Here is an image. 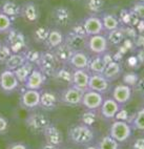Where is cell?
I'll list each match as a JSON object with an SVG mask.
<instances>
[{
	"label": "cell",
	"mask_w": 144,
	"mask_h": 149,
	"mask_svg": "<svg viewBox=\"0 0 144 149\" xmlns=\"http://www.w3.org/2000/svg\"><path fill=\"white\" fill-rule=\"evenodd\" d=\"M108 42L105 35H95L87 37L86 41V49L93 55H103L108 51Z\"/></svg>",
	"instance_id": "cell-6"
},
{
	"label": "cell",
	"mask_w": 144,
	"mask_h": 149,
	"mask_svg": "<svg viewBox=\"0 0 144 149\" xmlns=\"http://www.w3.org/2000/svg\"><path fill=\"white\" fill-rule=\"evenodd\" d=\"M6 149H29L25 144L21 143V142H16V143H12L11 145H8Z\"/></svg>",
	"instance_id": "cell-48"
},
{
	"label": "cell",
	"mask_w": 144,
	"mask_h": 149,
	"mask_svg": "<svg viewBox=\"0 0 144 149\" xmlns=\"http://www.w3.org/2000/svg\"><path fill=\"white\" fill-rule=\"evenodd\" d=\"M46 77L39 68L35 67L33 72L29 76L27 81L24 82V88L25 89H33V91H40L45 83Z\"/></svg>",
	"instance_id": "cell-14"
},
{
	"label": "cell",
	"mask_w": 144,
	"mask_h": 149,
	"mask_svg": "<svg viewBox=\"0 0 144 149\" xmlns=\"http://www.w3.org/2000/svg\"><path fill=\"white\" fill-rule=\"evenodd\" d=\"M86 41H87V38L79 36V35L75 34L72 31H69L64 36V42L75 52L84 51L86 48Z\"/></svg>",
	"instance_id": "cell-21"
},
{
	"label": "cell",
	"mask_w": 144,
	"mask_h": 149,
	"mask_svg": "<svg viewBox=\"0 0 144 149\" xmlns=\"http://www.w3.org/2000/svg\"><path fill=\"white\" fill-rule=\"evenodd\" d=\"M0 12L6 16H8L10 18L12 17H17L20 16V12H21V6L17 4L14 1H6L1 6Z\"/></svg>",
	"instance_id": "cell-32"
},
{
	"label": "cell",
	"mask_w": 144,
	"mask_h": 149,
	"mask_svg": "<svg viewBox=\"0 0 144 149\" xmlns=\"http://www.w3.org/2000/svg\"><path fill=\"white\" fill-rule=\"evenodd\" d=\"M50 31L51 29L45 26H37L35 29L34 34H33V37H34L35 41L38 43H44L48 36Z\"/></svg>",
	"instance_id": "cell-37"
},
{
	"label": "cell",
	"mask_w": 144,
	"mask_h": 149,
	"mask_svg": "<svg viewBox=\"0 0 144 149\" xmlns=\"http://www.w3.org/2000/svg\"><path fill=\"white\" fill-rule=\"evenodd\" d=\"M53 53L59 64H69V60L72 58L73 54L75 53V51H73L66 43L63 42L61 45H59L58 47L53 49Z\"/></svg>",
	"instance_id": "cell-24"
},
{
	"label": "cell",
	"mask_w": 144,
	"mask_h": 149,
	"mask_svg": "<svg viewBox=\"0 0 144 149\" xmlns=\"http://www.w3.org/2000/svg\"><path fill=\"white\" fill-rule=\"evenodd\" d=\"M60 149H73L72 147H61Z\"/></svg>",
	"instance_id": "cell-53"
},
{
	"label": "cell",
	"mask_w": 144,
	"mask_h": 149,
	"mask_svg": "<svg viewBox=\"0 0 144 149\" xmlns=\"http://www.w3.org/2000/svg\"><path fill=\"white\" fill-rule=\"evenodd\" d=\"M60 148H61V146H56V145H53V144L45 143L43 144L39 149H60Z\"/></svg>",
	"instance_id": "cell-49"
},
{
	"label": "cell",
	"mask_w": 144,
	"mask_h": 149,
	"mask_svg": "<svg viewBox=\"0 0 144 149\" xmlns=\"http://www.w3.org/2000/svg\"><path fill=\"white\" fill-rule=\"evenodd\" d=\"M137 3H142V4H144V0H136Z\"/></svg>",
	"instance_id": "cell-52"
},
{
	"label": "cell",
	"mask_w": 144,
	"mask_h": 149,
	"mask_svg": "<svg viewBox=\"0 0 144 149\" xmlns=\"http://www.w3.org/2000/svg\"><path fill=\"white\" fill-rule=\"evenodd\" d=\"M110 83L102 74H91L89 82H88V89L97 91L99 93H106L110 89Z\"/></svg>",
	"instance_id": "cell-10"
},
{
	"label": "cell",
	"mask_w": 144,
	"mask_h": 149,
	"mask_svg": "<svg viewBox=\"0 0 144 149\" xmlns=\"http://www.w3.org/2000/svg\"><path fill=\"white\" fill-rule=\"evenodd\" d=\"M35 68L34 64L29 63V62H25L24 64H22L21 66H19L17 69L13 70L16 78L18 79L20 84H24V82L27 81V79L29 78V76L31 74V72H33V69Z\"/></svg>",
	"instance_id": "cell-30"
},
{
	"label": "cell",
	"mask_w": 144,
	"mask_h": 149,
	"mask_svg": "<svg viewBox=\"0 0 144 149\" xmlns=\"http://www.w3.org/2000/svg\"><path fill=\"white\" fill-rule=\"evenodd\" d=\"M23 55L25 57L27 62H29L32 64H37L39 59H40L41 53H38L34 49H27L25 52H23Z\"/></svg>",
	"instance_id": "cell-39"
},
{
	"label": "cell",
	"mask_w": 144,
	"mask_h": 149,
	"mask_svg": "<svg viewBox=\"0 0 144 149\" xmlns=\"http://www.w3.org/2000/svg\"><path fill=\"white\" fill-rule=\"evenodd\" d=\"M72 12L64 6H56L52 12V18L59 26H66L72 22Z\"/></svg>",
	"instance_id": "cell-18"
},
{
	"label": "cell",
	"mask_w": 144,
	"mask_h": 149,
	"mask_svg": "<svg viewBox=\"0 0 144 149\" xmlns=\"http://www.w3.org/2000/svg\"><path fill=\"white\" fill-rule=\"evenodd\" d=\"M83 149H98V148H97L96 145H87V146H85Z\"/></svg>",
	"instance_id": "cell-51"
},
{
	"label": "cell",
	"mask_w": 144,
	"mask_h": 149,
	"mask_svg": "<svg viewBox=\"0 0 144 149\" xmlns=\"http://www.w3.org/2000/svg\"><path fill=\"white\" fill-rule=\"evenodd\" d=\"M100 18H101L102 25H103V29L105 33L112 32L114 29H117L122 26L119 18L113 14H103Z\"/></svg>",
	"instance_id": "cell-28"
},
{
	"label": "cell",
	"mask_w": 144,
	"mask_h": 149,
	"mask_svg": "<svg viewBox=\"0 0 144 149\" xmlns=\"http://www.w3.org/2000/svg\"><path fill=\"white\" fill-rule=\"evenodd\" d=\"M12 29V18L0 12V34H6Z\"/></svg>",
	"instance_id": "cell-38"
},
{
	"label": "cell",
	"mask_w": 144,
	"mask_h": 149,
	"mask_svg": "<svg viewBox=\"0 0 144 149\" xmlns=\"http://www.w3.org/2000/svg\"><path fill=\"white\" fill-rule=\"evenodd\" d=\"M63 42L64 35L62 34L61 31L57 29H53L48 33V36L46 38L44 44H45L46 48H48V51H53L56 47H58L59 45H61Z\"/></svg>",
	"instance_id": "cell-26"
},
{
	"label": "cell",
	"mask_w": 144,
	"mask_h": 149,
	"mask_svg": "<svg viewBox=\"0 0 144 149\" xmlns=\"http://www.w3.org/2000/svg\"><path fill=\"white\" fill-rule=\"evenodd\" d=\"M131 96H133V88L124 83L117 84L112 91V98L118 104H120L121 106H124L126 103H128Z\"/></svg>",
	"instance_id": "cell-11"
},
{
	"label": "cell",
	"mask_w": 144,
	"mask_h": 149,
	"mask_svg": "<svg viewBox=\"0 0 144 149\" xmlns=\"http://www.w3.org/2000/svg\"><path fill=\"white\" fill-rule=\"evenodd\" d=\"M131 149H144V136L135 139L131 144Z\"/></svg>",
	"instance_id": "cell-46"
},
{
	"label": "cell",
	"mask_w": 144,
	"mask_h": 149,
	"mask_svg": "<svg viewBox=\"0 0 144 149\" xmlns=\"http://www.w3.org/2000/svg\"><path fill=\"white\" fill-rule=\"evenodd\" d=\"M1 44H2V43H1V40H0V45H1Z\"/></svg>",
	"instance_id": "cell-54"
},
{
	"label": "cell",
	"mask_w": 144,
	"mask_h": 149,
	"mask_svg": "<svg viewBox=\"0 0 144 149\" xmlns=\"http://www.w3.org/2000/svg\"><path fill=\"white\" fill-rule=\"evenodd\" d=\"M138 81V78H137L136 74H134V72H131V74H126L124 76V84H127L129 86H133L135 85Z\"/></svg>",
	"instance_id": "cell-43"
},
{
	"label": "cell",
	"mask_w": 144,
	"mask_h": 149,
	"mask_svg": "<svg viewBox=\"0 0 144 149\" xmlns=\"http://www.w3.org/2000/svg\"><path fill=\"white\" fill-rule=\"evenodd\" d=\"M137 59L140 63H144V49H140L138 52V55H137Z\"/></svg>",
	"instance_id": "cell-50"
},
{
	"label": "cell",
	"mask_w": 144,
	"mask_h": 149,
	"mask_svg": "<svg viewBox=\"0 0 144 149\" xmlns=\"http://www.w3.org/2000/svg\"><path fill=\"white\" fill-rule=\"evenodd\" d=\"M58 61L54 55L53 51H45L41 53L40 59L38 61V68L44 74L45 77H53L56 69L58 68Z\"/></svg>",
	"instance_id": "cell-3"
},
{
	"label": "cell",
	"mask_w": 144,
	"mask_h": 149,
	"mask_svg": "<svg viewBox=\"0 0 144 149\" xmlns=\"http://www.w3.org/2000/svg\"><path fill=\"white\" fill-rule=\"evenodd\" d=\"M122 66H121V64L119 63L118 61H110L106 64V66H105V69H104L103 72V76L106 78L107 80L110 81V82H113V81L117 80L119 78L121 77V74H122Z\"/></svg>",
	"instance_id": "cell-25"
},
{
	"label": "cell",
	"mask_w": 144,
	"mask_h": 149,
	"mask_svg": "<svg viewBox=\"0 0 144 149\" xmlns=\"http://www.w3.org/2000/svg\"><path fill=\"white\" fill-rule=\"evenodd\" d=\"M116 120L118 121H125V122H127L128 119H129V115H128V111L126 110L125 108H123V107H121L120 110L117 112V115H116L115 117Z\"/></svg>",
	"instance_id": "cell-44"
},
{
	"label": "cell",
	"mask_w": 144,
	"mask_h": 149,
	"mask_svg": "<svg viewBox=\"0 0 144 149\" xmlns=\"http://www.w3.org/2000/svg\"><path fill=\"white\" fill-rule=\"evenodd\" d=\"M131 134H133V128L128 122L116 120L110 125V136L119 143L127 142L131 139Z\"/></svg>",
	"instance_id": "cell-2"
},
{
	"label": "cell",
	"mask_w": 144,
	"mask_h": 149,
	"mask_svg": "<svg viewBox=\"0 0 144 149\" xmlns=\"http://www.w3.org/2000/svg\"><path fill=\"white\" fill-rule=\"evenodd\" d=\"M71 31H72V32H74L75 34L79 35V36H82V37L87 38V36H86V33H85V29H84V26H83L82 21L74 24V25L72 26V29H71Z\"/></svg>",
	"instance_id": "cell-42"
},
{
	"label": "cell",
	"mask_w": 144,
	"mask_h": 149,
	"mask_svg": "<svg viewBox=\"0 0 144 149\" xmlns=\"http://www.w3.org/2000/svg\"><path fill=\"white\" fill-rule=\"evenodd\" d=\"M6 45L10 47L13 54L23 53L27 49V41L23 34L20 31L11 29L8 33Z\"/></svg>",
	"instance_id": "cell-4"
},
{
	"label": "cell",
	"mask_w": 144,
	"mask_h": 149,
	"mask_svg": "<svg viewBox=\"0 0 144 149\" xmlns=\"http://www.w3.org/2000/svg\"><path fill=\"white\" fill-rule=\"evenodd\" d=\"M85 8L93 15L101 13L104 8V0H86Z\"/></svg>",
	"instance_id": "cell-36"
},
{
	"label": "cell",
	"mask_w": 144,
	"mask_h": 149,
	"mask_svg": "<svg viewBox=\"0 0 144 149\" xmlns=\"http://www.w3.org/2000/svg\"><path fill=\"white\" fill-rule=\"evenodd\" d=\"M97 119H98L97 110H87V109H86L85 111L80 116V123L92 127V126H94V124L96 123Z\"/></svg>",
	"instance_id": "cell-35"
},
{
	"label": "cell",
	"mask_w": 144,
	"mask_h": 149,
	"mask_svg": "<svg viewBox=\"0 0 144 149\" xmlns=\"http://www.w3.org/2000/svg\"><path fill=\"white\" fill-rule=\"evenodd\" d=\"M69 139L73 144L77 146L85 147L91 145L95 140V131L92 127L86 126L82 123L72 126L69 130Z\"/></svg>",
	"instance_id": "cell-1"
},
{
	"label": "cell",
	"mask_w": 144,
	"mask_h": 149,
	"mask_svg": "<svg viewBox=\"0 0 144 149\" xmlns=\"http://www.w3.org/2000/svg\"><path fill=\"white\" fill-rule=\"evenodd\" d=\"M73 72L74 69H72V67L67 64H62V66H58L56 69L53 78L57 82L71 86L73 82Z\"/></svg>",
	"instance_id": "cell-23"
},
{
	"label": "cell",
	"mask_w": 144,
	"mask_h": 149,
	"mask_svg": "<svg viewBox=\"0 0 144 149\" xmlns=\"http://www.w3.org/2000/svg\"><path fill=\"white\" fill-rule=\"evenodd\" d=\"M43 136L45 139V143L53 144L56 146H61L63 144V134L62 131L54 124H50L43 130Z\"/></svg>",
	"instance_id": "cell-20"
},
{
	"label": "cell",
	"mask_w": 144,
	"mask_h": 149,
	"mask_svg": "<svg viewBox=\"0 0 144 149\" xmlns=\"http://www.w3.org/2000/svg\"><path fill=\"white\" fill-rule=\"evenodd\" d=\"M25 62H27V60H25L23 53L12 54L10 58L6 61L4 65H6V69L15 70V69H17L19 66H21L22 64H24Z\"/></svg>",
	"instance_id": "cell-31"
},
{
	"label": "cell",
	"mask_w": 144,
	"mask_h": 149,
	"mask_svg": "<svg viewBox=\"0 0 144 149\" xmlns=\"http://www.w3.org/2000/svg\"><path fill=\"white\" fill-rule=\"evenodd\" d=\"M83 93H84V91H79L74 86H67L61 91L59 98H60V102L63 103L64 105L74 107L81 105Z\"/></svg>",
	"instance_id": "cell-8"
},
{
	"label": "cell",
	"mask_w": 144,
	"mask_h": 149,
	"mask_svg": "<svg viewBox=\"0 0 144 149\" xmlns=\"http://www.w3.org/2000/svg\"><path fill=\"white\" fill-rule=\"evenodd\" d=\"M20 83L13 70L4 69L0 72V91L3 93H12L18 89Z\"/></svg>",
	"instance_id": "cell-7"
},
{
	"label": "cell",
	"mask_w": 144,
	"mask_h": 149,
	"mask_svg": "<svg viewBox=\"0 0 144 149\" xmlns=\"http://www.w3.org/2000/svg\"><path fill=\"white\" fill-rule=\"evenodd\" d=\"M105 37H106L108 44H110V45H114V46L120 45V44H122L124 42V39L126 38L124 27L120 26L119 29L106 33Z\"/></svg>",
	"instance_id": "cell-29"
},
{
	"label": "cell",
	"mask_w": 144,
	"mask_h": 149,
	"mask_svg": "<svg viewBox=\"0 0 144 149\" xmlns=\"http://www.w3.org/2000/svg\"><path fill=\"white\" fill-rule=\"evenodd\" d=\"M20 17H22L24 21L27 23H37L40 17V12L38 8L37 4L34 2H25L21 6V12H20Z\"/></svg>",
	"instance_id": "cell-17"
},
{
	"label": "cell",
	"mask_w": 144,
	"mask_h": 149,
	"mask_svg": "<svg viewBox=\"0 0 144 149\" xmlns=\"http://www.w3.org/2000/svg\"><path fill=\"white\" fill-rule=\"evenodd\" d=\"M135 87H136L137 93H138L139 95H141V96L144 97V77L138 79L137 83L135 84Z\"/></svg>",
	"instance_id": "cell-47"
},
{
	"label": "cell",
	"mask_w": 144,
	"mask_h": 149,
	"mask_svg": "<svg viewBox=\"0 0 144 149\" xmlns=\"http://www.w3.org/2000/svg\"><path fill=\"white\" fill-rule=\"evenodd\" d=\"M40 104V91L24 89L20 96V106L24 109H35Z\"/></svg>",
	"instance_id": "cell-12"
},
{
	"label": "cell",
	"mask_w": 144,
	"mask_h": 149,
	"mask_svg": "<svg viewBox=\"0 0 144 149\" xmlns=\"http://www.w3.org/2000/svg\"><path fill=\"white\" fill-rule=\"evenodd\" d=\"M121 107L122 106L120 104H118L112 97H110V98H104L103 103L99 110H100V115L103 119L113 120V119H115L117 112L120 110Z\"/></svg>",
	"instance_id": "cell-15"
},
{
	"label": "cell",
	"mask_w": 144,
	"mask_h": 149,
	"mask_svg": "<svg viewBox=\"0 0 144 149\" xmlns=\"http://www.w3.org/2000/svg\"><path fill=\"white\" fill-rule=\"evenodd\" d=\"M27 128L32 132L39 133L43 132V130L51 124V120L48 119V116L41 112H33L27 117L25 121Z\"/></svg>",
	"instance_id": "cell-5"
},
{
	"label": "cell",
	"mask_w": 144,
	"mask_h": 149,
	"mask_svg": "<svg viewBox=\"0 0 144 149\" xmlns=\"http://www.w3.org/2000/svg\"><path fill=\"white\" fill-rule=\"evenodd\" d=\"M60 103V98L55 91H40V104L39 107L43 110H55Z\"/></svg>",
	"instance_id": "cell-16"
},
{
	"label": "cell",
	"mask_w": 144,
	"mask_h": 149,
	"mask_svg": "<svg viewBox=\"0 0 144 149\" xmlns=\"http://www.w3.org/2000/svg\"><path fill=\"white\" fill-rule=\"evenodd\" d=\"M8 130V121L3 116H0V134H4Z\"/></svg>",
	"instance_id": "cell-45"
},
{
	"label": "cell",
	"mask_w": 144,
	"mask_h": 149,
	"mask_svg": "<svg viewBox=\"0 0 144 149\" xmlns=\"http://www.w3.org/2000/svg\"><path fill=\"white\" fill-rule=\"evenodd\" d=\"M104 100V95L94 91H86L83 93L81 105L87 110H99Z\"/></svg>",
	"instance_id": "cell-9"
},
{
	"label": "cell",
	"mask_w": 144,
	"mask_h": 149,
	"mask_svg": "<svg viewBox=\"0 0 144 149\" xmlns=\"http://www.w3.org/2000/svg\"><path fill=\"white\" fill-rule=\"evenodd\" d=\"M129 11L140 20H144V4L142 3H134Z\"/></svg>",
	"instance_id": "cell-40"
},
{
	"label": "cell",
	"mask_w": 144,
	"mask_h": 149,
	"mask_svg": "<svg viewBox=\"0 0 144 149\" xmlns=\"http://www.w3.org/2000/svg\"><path fill=\"white\" fill-rule=\"evenodd\" d=\"M106 64L103 55H94L89 58L86 69L89 74H103Z\"/></svg>",
	"instance_id": "cell-27"
},
{
	"label": "cell",
	"mask_w": 144,
	"mask_h": 149,
	"mask_svg": "<svg viewBox=\"0 0 144 149\" xmlns=\"http://www.w3.org/2000/svg\"><path fill=\"white\" fill-rule=\"evenodd\" d=\"M12 54L13 53L6 44H1L0 45V63H6V61L10 58Z\"/></svg>",
	"instance_id": "cell-41"
},
{
	"label": "cell",
	"mask_w": 144,
	"mask_h": 149,
	"mask_svg": "<svg viewBox=\"0 0 144 149\" xmlns=\"http://www.w3.org/2000/svg\"><path fill=\"white\" fill-rule=\"evenodd\" d=\"M91 74L87 69H74L73 72V82L72 85L79 91H88V82H89Z\"/></svg>",
	"instance_id": "cell-19"
},
{
	"label": "cell",
	"mask_w": 144,
	"mask_h": 149,
	"mask_svg": "<svg viewBox=\"0 0 144 149\" xmlns=\"http://www.w3.org/2000/svg\"><path fill=\"white\" fill-rule=\"evenodd\" d=\"M127 122L131 124L133 129L144 132V108L138 110L133 117L128 119Z\"/></svg>",
	"instance_id": "cell-33"
},
{
	"label": "cell",
	"mask_w": 144,
	"mask_h": 149,
	"mask_svg": "<svg viewBox=\"0 0 144 149\" xmlns=\"http://www.w3.org/2000/svg\"><path fill=\"white\" fill-rule=\"evenodd\" d=\"M91 57L88 54L85 53V51H78L73 54L72 58L69 62V66H71L73 69H86L88 65Z\"/></svg>",
	"instance_id": "cell-22"
},
{
	"label": "cell",
	"mask_w": 144,
	"mask_h": 149,
	"mask_svg": "<svg viewBox=\"0 0 144 149\" xmlns=\"http://www.w3.org/2000/svg\"><path fill=\"white\" fill-rule=\"evenodd\" d=\"M98 149H120V143L112 138L110 134L104 136L96 145Z\"/></svg>",
	"instance_id": "cell-34"
},
{
	"label": "cell",
	"mask_w": 144,
	"mask_h": 149,
	"mask_svg": "<svg viewBox=\"0 0 144 149\" xmlns=\"http://www.w3.org/2000/svg\"><path fill=\"white\" fill-rule=\"evenodd\" d=\"M82 23L87 37L95 36V35H100L104 32L101 18L99 16H97V15L87 16L86 18L83 19Z\"/></svg>",
	"instance_id": "cell-13"
}]
</instances>
